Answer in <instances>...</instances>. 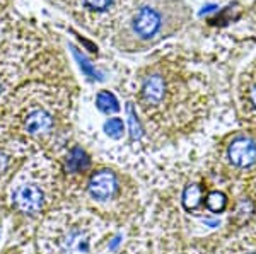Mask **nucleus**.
I'll use <instances>...</instances> for the list:
<instances>
[{
    "label": "nucleus",
    "instance_id": "f257e3e1",
    "mask_svg": "<svg viewBox=\"0 0 256 254\" xmlns=\"http://www.w3.org/2000/svg\"><path fill=\"white\" fill-rule=\"evenodd\" d=\"M60 167L46 155H32L16 173L4 191L7 205L20 215L48 214L60 198Z\"/></svg>",
    "mask_w": 256,
    "mask_h": 254
},
{
    "label": "nucleus",
    "instance_id": "f03ea898",
    "mask_svg": "<svg viewBox=\"0 0 256 254\" xmlns=\"http://www.w3.org/2000/svg\"><path fill=\"white\" fill-rule=\"evenodd\" d=\"M40 89V92L22 94L12 104L7 125L12 137H18L30 145H41L52 149L58 142L62 125L65 123V104H58L55 96Z\"/></svg>",
    "mask_w": 256,
    "mask_h": 254
},
{
    "label": "nucleus",
    "instance_id": "7ed1b4c3",
    "mask_svg": "<svg viewBox=\"0 0 256 254\" xmlns=\"http://www.w3.org/2000/svg\"><path fill=\"white\" fill-rule=\"evenodd\" d=\"M99 236L98 219L80 210L48 212L40 229L41 254H90Z\"/></svg>",
    "mask_w": 256,
    "mask_h": 254
},
{
    "label": "nucleus",
    "instance_id": "20e7f679",
    "mask_svg": "<svg viewBox=\"0 0 256 254\" xmlns=\"http://www.w3.org/2000/svg\"><path fill=\"white\" fill-rule=\"evenodd\" d=\"M31 145L18 137H0V195L7 190L16 173L31 157Z\"/></svg>",
    "mask_w": 256,
    "mask_h": 254
},
{
    "label": "nucleus",
    "instance_id": "39448f33",
    "mask_svg": "<svg viewBox=\"0 0 256 254\" xmlns=\"http://www.w3.org/2000/svg\"><path fill=\"white\" fill-rule=\"evenodd\" d=\"M227 164L234 171L244 173L256 166V138L251 135H236L226 147Z\"/></svg>",
    "mask_w": 256,
    "mask_h": 254
},
{
    "label": "nucleus",
    "instance_id": "423d86ee",
    "mask_svg": "<svg viewBox=\"0 0 256 254\" xmlns=\"http://www.w3.org/2000/svg\"><path fill=\"white\" fill-rule=\"evenodd\" d=\"M86 191H88L89 198L98 203L113 202L120 191V179L116 173H113L110 169L94 171L88 179Z\"/></svg>",
    "mask_w": 256,
    "mask_h": 254
},
{
    "label": "nucleus",
    "instance_id": "0eeeda50",
    "mask_svg": "<svg viewBox=\"0 0 256 254\" xmlns=\"http://www.w3.org/2000/svg\"><path fill=\"white\" fill-rule=\"evenodd\" d=\"M132 26H134V31L138 38L150 39L160 31V26H162V15H160L159 10L154 9V7L144 5V7H140L138 12L135 14Z\"/></svg>",
    "mask_w": 256,
    "mask_h": 254
},
{
    "label": "nucleus",
    "instance_id": "6e6552de",
    "mask_svg": "<svg viewBox=\"0 0 256 254\" xmlns=\"http://www.w3.org/2000/svg\"><path fill=\"white\" fill-rule=\"evenodd\" d=\"M242 104L246 106L248 113L256 116V72L244 79V89H242Z\"/></svg>",
    "mask_w": 256,
    "mask_h": 254
},
{
    "label": "nucleus",
    "instance_id": "1a4fd4ad",
    "mask_svg": "<svg viewBox=\"0 0 256 254\" xmlns=\"http://www.w3.org/2000/svg\"><path fill=\"white\" fill-rule=\"evenodd\" d=\"M204 190H202L198 184H190V186L184 188L183 196H181V202H183V207L186 208L188 212L195 210L204 202Z\"/></svg>",
    "mask_w": 256,
    "mask_h": 254
},
{
    "label": "nucleus",
    "instance_id": "9d476101",
    "mask_svg": "<svg viewBox=\"0 0 256 254\" xmlns=\"http://www.w3.org/2000/svg\"><path fill=\"white\" fill-rule=\"evenodd\" d=\"M204 200H205V207H207L210 212H214V214H220L227 207V196L218 190L210 191Z\"/></svg>",
    "mask_w": 256,
    "mask_h": 254
},
{
    "label": "nucleus",
    "instance_id": "9b49d317",
    "mask_svg": "<svg viewBox=\"0 0 256 254\" xmlns=\"http://www.w3.org/2000/svg\"><path fill=\"white\" fill-rule=\"evenodd\" d=\"M96 104H98V108L101 109L102 113H106V114L116 113L118 109H120L118 99L111 92H108V91H101V92L98 94Z\"/></svg>",
    "mask_w": 256,
    "mask_h": 254
},
{
    "label": "nucleus",
    "instance_id": "f8f14e48",
    "mask_svg": "<svg viewBox=\"0 0 256 254\" xmlns=\"http://www.w3.org/2000/svg\"><path fill=\"white\" fill-rule=\"evenodd\" d=\"M104 130H106V133H108L110 137L120 138L123 135V121L120 120V118H111V120L106 121Z\"/></svg>",
    "mask_w": 256,
    "mask_h": 254
},
{
    "label": "nucleus",
    "instance_id": "ddd939ff",
    "mask_svg": "<svg viewBox=\"0 0 256 254\" xmlns=\"http://www.w3.org/2000/svg\"><path fill=\"white\" fill-rule=\"evenodd\" d=\"M74 55H76L77 61H79V63H80L82 70L86 72V75H88V77H90V79H102V77H101V73H99V72L96 70V68H94L92 65H90L89 61L86 60L84 56L80 55L79 51H77V50H74Z\"/></svg>",
    "mask_w": 256,
    "mask_h": 254
},
{
    "label": "nucleus",
    "instance_id": "4468645a",
    "mask_svg": "<svg viewBox=\"0 0 256 254\" xmlns=\"http://www.w3.org/2000/svg\"><path fill=\"white\" fill-rule=\"evenodd\" d=\"M126 111H128V121H130V130H132V137L138 138L142 132H140V121L137 118V111L134 109V106L128 104L126 106Z\"/></svg>",
    "mask_w": 256,
    "mask_h": 254
},
{
    "label": "nucleus",
    "instance_id": "2eb2a0df",
    "mask_svg": "<svg viewBox=\"0 0 256 254\" xmlns=\"http://www.w3.org/2000/svg\"><path fill=\"white\" fill-rule=\"evenodd\" d=\"M86 5H89L90 9H96V10H104L108 9V7L111 5V2L113 0H84Z\"/></svg>",
    "mask_w": 256,
    "mask_h": 254
},
{
    "label": "nucleus",
    "instance_id": "dca6fc26",
    "mask_svg": "<svg viewBox=\"0 0 256 254\" xmlns=\"http://www.w3.org/2000/svg\"><path fill=\"white\" fill-rule=\"evenodd\" d=\"M218 7L216 5V3H208V5H205L204 9L200 10V15H205V14H210V12H214V10H217Z\"/></svg>",
    "mask_w": 256,
    "mask_h": 254
},
{
    "label": "nucleus",
    "instance_id": "f3484780",
    "mask_svg": "<svg viewBox=\"0 0 256 254\" xmlns=\"http://www.w3.org/2000/svg\"><path fill=\"white\" fill-rule=\"evenodd\" d=\"M10 254H24V253H18V251H16V253H14V251H12Z\"/></svg>",
    "mask_w": 256,
    "mask_h": 254
}]
</instances>
